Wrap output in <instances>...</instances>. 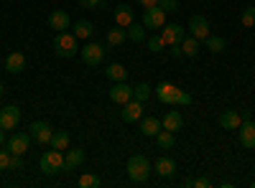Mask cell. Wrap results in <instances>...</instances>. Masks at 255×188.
I'll use <instances>...</instances> for the list:
<instances>
[{
  "label": "cell",
  "instance_id": "obj_41",
  "mask_svg": "<svg viewBox=\"0 0 255 188\" xmlns=\"http://www.w3.org/2000/svg\"><path fill=\"white\" fill-rule=\"evenodd\" d=\"M168 49H171V56H174V59H179V56H184V51H181V46H168Z\"/></svg>",
  "mask_w": 255,
  "mask_h": 188
},
{
  "label": "cell",
  "instance_id": "obj_13",
  "mask_svg": "<svg viewBox=\"0 0 255 188\" xmlns=\"http://www.w3.org/2000/svg\"><path fill=\"white\" fill-rule=\"evenodd\" d=\"M123 107H125V110L120 112V117H123L125 122H135V120H140V117H143V102H140V99H135V97H133L130 102H125Z\"/></svg>",
  "mask_w": 255,
  "mask_h": 188
},
{
  "label": "cell",
  "instance_id": "obj_40",
  "mask_svg": "<svg viewBox=\"0 0 255 188\" xmlns=\"http://www.w3.org/2000/svg\"><path fill=\"white\" fill-rule=\"evenodd\" d=\"M138 3H140L143 8H153V5H158V0H138Z\"/></svg>",
  "mask_w": 255,
  "mask_h": 188
},
{
  "label": "cell",
  "instance_id": "obj_7",
  "mask_svg": "<svg viewBox=\"0 0 255 188\" xmlns=\"http://www.w3.org/2000/svg\"><path fill=\"white\" fill-rule=\"evenodd\" d=\"M79 56L87 66H100L102 56H105V49H102V44H87V46L79 49Z\"/></svg>",
  "mask_w": 255,
  "mask_h": 188
},
{
  "label": "cell",
  "instance_id": "obj_1",
  "mask_svg": "<svg viewBox=\"0 0 255 188\" xmlns=\"http://www.w3.org/2000/svg\"><path fill=\"white\" fill-rule=\"evenodd\" d=\"M153 92L163 104H168V107H189V104L194 102L191 94H186L184 89H179L174 84H168V81H161L158 87H153Z\"/></svg>",
  "mask_w": 255,
  "mask_h": 188
},
{
  "label": "cell",
  "instance_id": "obj_43",
  "mask_svg": "<svg viewBox=\"0 0 255 188\" xmlns=\"http://www.w3.org/2000/svg\"><path fill=\"white\" fill-rule=\"evenodd\" d=\"M0 94H3V84H0Z\"/></svg>",
  "mask_w": 255,
  "mask_h": 188
},
{
  "label": "cell",
  "instance_id": "obj_42",
  "mask_svg": "<svg viewBox=\"0 0 255 188\" xmlns=\"http://www.w3.org/2000/svg\"><path fill=\"white\" fill-rule=\"evenodd\" d=\"M5 142V132H3V127H0V145Z\"/></svg>",
  "mask_w": 255,
  "mask_h": 188
},
{
  "label": "cell",
  "instance_id": "obj_21",
  "mask_svg": "<svg viewBox=\"0 0 255 188\" xmlns=\"http://www.w3.org/2000/svg\"><path fill=\"white\" fill-rule=\"evenodd\" d=\"M161 130H163L161 120H156V117H143V120H140V132H143L145 137H156Z\"/></svg>",
  "mask_w": 255,
  "mask_h": 188
},
{
  "label": "cell",
  "instance_id": "obj_14",
  "mask_svg": "<svg viewBox=\"0 0 255 188\" xmlns=\"http://www.w3.org/2000/svg\"><path fill=\"white\" fill-rule=\"evenodd\" d=\"M110 99L115 104H125V102H130L133 99V87H128L125 81H115L113 89H110Z\"/></svg>",
  "mask_w": 255,
  "mask_h": 188
},
{
  "label": "cell",
  "instance_id": "obj_29",
  "mask_svg": "<svg viewBox=\"0 0 255 188\" xmlns=\"http://www.w3.org/2000/svg\"><path fill=\"white\" fill-rule=\"evenodd\" d=\"M77 38H90L95 33V26L90 23V20H79V23H74V31H72Z\"/></svg>",
  "mask_w": 255,
  "mask_h": 188
},
{
  "label": "cell",
  "instance_id": "obj_27",
  "mask_svg": "<svg viewBox=\"0 0 255 188\" xmlns=\"http://www.w3.org/2000/svg\"><path fill=\"white\" fill-rule=\"evenodd\" d=\"M105 74H108V79H113V81H125L128 79V69L123 64H110L108 69H105Z\"/></svg>",
  "mask_w": 255,
  "mask_h": 188
},
{
  "label": "cell",
  "instance_id": "obj_4",
  "mask_svg": "<svg viewBox=\"0 0 255 188\" xmlns=\"http://www.w3.org/2000/svg\"><path fill=\"white\" fill-rule=\"evenodd\" d=\"M54 49H56V54L64 56V59L77 56V54H79V49H77V36L69 33V31H59L56 38H54Z\"/></svg>",
  "mask_w": 255,
  "mask_h": 188
},
{
  "label": "cell",
  "instance_id": "obj_22",
  "mask_svg": "<svg viewBox=\"0 0 255 188\" xmlns=\"http://www.w3.org/2000/svg\"><path fill=\"white\" fill-rule=\"evenodd\" d=\"M133 20H135V15H133V10L128 8V5H118V8H115V23H118V26L128 28Z\"/></svg>",
  "mask_w": 255,
  "mask_h": 188
},
{
  "label": "cell",
  "instance_id": "obj_12",
  "mask_svg": "<svg viewBox=\"0 0 255 188\" xmlns=\"http://www.w3.org/2000/svg\"><path fill=\"white\" fill-rule=\"evenodd\" d=\"M189 36L204 41V38L209 36V20H207L204 15H194V18L189 20Z\"/></svg>",
  "mask_w": 255,
  "mask_h": 188
},
{
  "label": "cell",
  "instance_id": "obj_26",
  "mask_svg": "<svg viewBox=\"0 0 255 188\" xmlns=\"http://www.w3.org/2000/svg\"><path fill=\"white\" fill-rule=\"evenodd\" d=\"M125 31H128V38H130V41H135V44L145 41V26H143V23H135V20H133V23L128 26Z\"/></svg>",
  "mask_w": 255,
  "mask_h": 188
},
{
  "label": "cell",
  "instance_id": "obj_19",
  "mask_svg": "<svg viewBox=\"0 0 255 188\" xmlns=\"http://www.w3.org/2000/svg\"><path fill=\"white\" fill-rule=\"evenodd\" d=\"M153 171H156L158 176H163V178H171V176H174V171H176V163H174V158L161 155V158L153 163Z\"/></svg>",
  "mask_w": 255,
  "mask_h": 188
},
{
  "label": "cell",
  "instance_id": "obj_37",
  "mask_svg": "<svg viewBox=\"0 0 255 188\" xmlns=\"http://www.w3.org/2000/svg\"><path fill=\"white\" fill-rule=\"evenodd\" d=\"M8 168H10V153L0 150V171H8Z\"/></svg>",
  "mask_w": 255,
  "mask_h": 188
},
{
  "label": "cell",
  "instance_id": "obj_24",
  "mask_svg": "<svg viewBox=\"0 0 255 188\" xmlns=\"http://www.w3.org/2000/svg\"><path fill=\"white\" fill-rule=\"evenodd\" d=\"M51 148H56V150H67L69 148V132L67 130H56L54 135H51Z\"/></svg>",
  "mask_w": 255,
  "mask_h": 188
},
{
  "label": "cell",
  "instance_id": "obj_16",
  "mask_svg": "<svg viewBox=\"0 0 255 188\" xmlns=\"http://www.w3.org/2000/svg\"><path fill=\"white\" fill-rule=\"evenodd\" d=\"M84 160H87V153H84L82 148H72V150H67V155H64V165H67V171L79 168V165H84Z\"/></svg>",
  "mask_w": 255,
  "mask_h": 188
},
{
  "label": "cell",
  "instance_id": "obj_3",
  "mask_svg": "<svg viewBox=\"0 0 255 188\" xmlns=\"http://www.w3.org/2000/svg\"><path fill=\"white\" fill-rule=\"evenodd\" d=\"M38 165H41V171H44L46 176H56V173H61L64 168H67V165H64V150L51 148L49 153L41 155Z\"/></svg>",
  "mask_w": 255,
  "mask_h": 188
},
{
  "label": "cell",
  "instance_id": "obj_38",
  "mask_svg": "<svg viewBox=\"0 0 255 188\" xmlns=\"http://www.w3.org/2000/svg\"><path fill=\"white\" fill-rule=\"evenodd\" d=\"M82 8H105V0H79Z\"/></svg>",
  "mask_w": 255,
  "mask_h": 188
},
{
  "label": "cell",
  "instance_id": "obj_15",
  "mask_svg": "<svg viewBox=\"0 0 255 188\" xmlns=\"http://www.w3.org/2000/svg\"><path fill=\"white\" fill-rule=\"evenodd\" d=\"M49 26L59 33V31H67V28H72V18H69V13L67 10H51L49 13Z\"/></svg>",
  "mask_w": 255,
  "mask_h": 188
},
{
  "label": "cell",
  "instance_id": "obj_23",
  "mask_svg": "<svg viewBox=\"0 0 255 188\" xmlns=\"http://www.w3.org/2000/svg\"><path fill=\"white\" fill-rule=\"evenodd\" d=\"M199 44L202 41L199 38H194V36H184V41H181V51H184V56H197L199 54Z\"/></svg>",
  "mask_w": 255,
  "mask_h": 188
},
{
  "label": "cell",
  "instance_id": "obj_18",
  "mask_svg": "<svg viewBox=\"0 0 255 188\" xmlns=\"http://www.w3.org/2000/svg\"><path fill=\"white\" fill-rule=\"evenodd\" d=\"M220 125H222V130H238L243 125V115L235 112V110H225L220 115Z\"/></svg>",
  "mask_w": 255,
  "mask_h": 188
},
{
  "label": "cell",
  "instance_id": "obj_32",
  "mask_svg": "<svg viewBox=\"0 0 255 188\" xmlns=\"http://www.w3.org/2000/svg\"><path fill=\"white\" fill-rule=\"evenodd\" d=\"M151 94H153V87H148V84H138V87H133V97L140 99V102H145Z\"/></svg>",
  "mask_w": 255,
  "mask_h": 188
},
{
  "label": "cell",
  "instance_id": "obj_31",
  "mask_svg": "<svg viewBox=\"0 0 255 188\" xmlns=\"http://www.w3.org/2000/svg\"><path fill=\"white\" fill-rule=\"evenodd\" d=\"M79 186H82V188H100V186H102V181H100V176L84 173V176L79 178Z\"/></svg>",
  "mask_w": 255,
  "mask_h": 188
},
{
  "label": "cell",
  "instance_id": "obj_10",
  "mask_svg": "<svg viewBox=\"0 0 255 188\" xmlns=\"http://www.w3.org/2000/svg\"><path fill=\"white\" fill-rule=\"evenodd\" d=\"M238 132H240V145H243V148L255 150V122L253 120H243Z\"/></svg>",
  "mask_w": 255,
  "mask_h": 188
},
{
  "label": "cell",
  "instance_id": "obj_8",
  "mask_svg": "<svg viewBox=\"0 0 255 188\" xmlns=\"http://www.w3.org/2000/svg\"><path fill=\"white\" fill-rule=\"evenodd\" d=\"M184 36H186V28L179 26V23H168V26L161 28V38H163L166 46H179L184 41Z\"/></svg>",
  "mask_w": 255,
  "mask_h": 188
},
{
  "label": "cell",
  "instance_id": "obj_11",
  "mask_svg": "<svg viewBox=\"0 0 255 188\" xmlns=\"http://www.w3.org/2000/svg\"><path fill=\"white\" fill-rule=\"evenodd\" d=\"M28 132H31V137H33L36 142H41V145L51 142V135H54V130L49 127L46 122H31V125H28Z\"/></svg>",
  "mask_w": 255,
  "mask_h": 188
},
{
  "label": "cell",
  "instance_id": "obj_2",
  "mask_svg": "<svg viewBox=\"0 0 255 188\" xmlns=\"http://www.w3.org/2000/svg\"><path fill=\"white\" fill-rule=\"evenodd\" d=\"M151 171L153 168H151V163H148L145 155H130V160H128V178L133 183H145Z\"/></svg>",
  "mask_w": 255,
  "mask_h": 188
},
{
  "label": "cell",
  "instance_id": "obj_33",
  "mask_svg": "<svg viewBox=\"0 0 255 188\" xmlns=\"http://www.w3.org/2000/svg\"><path fill=\"white\" fill-rule=\"evenodd\" d=\"M240 20H243L245 28H253V26H255V8H245L243 15H240Z\"/></svg>",
  "mask_w": 255,
  "mask_h": 188
},
{
  "label": "cell",
  "instance_id": "obj_5",
  "mask_svg": "<svg viewBox=\"0 0 255 188\" xmlns=\"http://www.w3.org/2000/svg\"><path fill=\"white\" fill-rule=\"evenodd\" d=\"M143 26H145L148 31H158V28H163V26H166V10L158 8V5L145 8V13H143Z\"/></svg>",
  "mask_w": 255,
  "mask_h": 188
},
{
  "label": "cell",
  "instance_id": "obj_20",
  "mask_svg": "<svg viewBox=\"0 0 255 188\" xmlns=\"http://www.w3.org/2000/svg\"><path fill=\"white\" fill-rule=\"evenodd\" d=\"M161 125H163V130L176 132V130H181V127H184V117H181V112H179V110H168V112H166V117L161 120Z\"/></svg>",
  "mask_w": 255,
  "mask_h": 188
},
{
  "label": "cell",
  "instance_id": "obj_6",
  "mask_svg": "<svg viewBox=\"0 0 255 188\" xmlns=\"http://www.w3.org/2000/svg\"><path fill=\"white\" fill-rule=\"evenodd\" d=\"M31 140H33L31 132H13V135L8 137V142H5V150L13 153V155H23V153L28 150Z\"/></svg>",
  "mask_w": 255,
  "mask_h": 188
},
{
  "label": "cell",
  "instance_id": "obj_39",
  "mask_svg": "<svg viewBox=\"0 0 255 188\" xmlns=\"http://www.w3.org/2000/svg\"><path fill=\"white\" fill-rule=\"evenodd\" d=\"M194 188H209V178H194Z\"/></svg>",
  "mask_w": 255,
  "mask_h": 188
},
{
  "label": "cell",
  "instance_id": "obj_28",
  "mask_svg": "<svg viewBox=\"0 0 255 188\" xmlns=\"http://www.w3.org/2000/svg\"><path fill=\"white\" fill-rule=\"evenodd\" d=\"M204 41H207V49H209L212 54H222V51L227 49V41H225L222 36H207Z\"/></svg>",
  "mask_w": 255,
  "mask_h": 188
},
{
  "label": "cell",
  "instance_id": "obj_34",
  "mask_svg": "<svg viewBox=\"0 0 255 188\" xmlns=\"http://www.w3.org/2000/svg\"><path fill=\"white\" fill-rule=\"evenodd\" d=\"M163 38L161 36H148V49H151L153 54H158V51H163Z\"/></svg>",
  "mask_w": 255,
  "mask_h": 188
},
{
  "label": "cell",
  "instance_id": "obj_35",
  "mask_svg": "<svg viewBox=\"0 0 255 188\" xmlns=\"http://www.w3.org/2000/svg\"><path fill=\"white\" fill-rule=\"evenodd\" d=\"M158 8H163L166 13H174V10H179V3L176 0H158Z\"/></svg>",
  "mask_w": 255,
  "mask_h": 188
},
{
  "label": "cell",
  "instance_id": "obj_36",
  "mask_svg": "<svg viewBox=\"0 0 255 188\" xmlns=\"http://www.w3.org/2000/svg\"><path fill=\"white\" fill-rule=\"evenodd\" d=\"M8 171H23V155H13L10 153V168Z\"/></svg>",
  "mask_w": 255,
  "mask_h": 188
},
{
  "label": "cell",
  "instance_id": "obj_30",
  "mask_svg": "<svg viewBox=\"0 0 255 188\" xmlns=\"http://www.w3.org/2000/svg\"><path fill=\"white\" fill-rule=\"evenodd\" d=\"M125 38H128V31H125L123 26H118V28H110V31H108V44H110V46H120Z\"/></svg>",
  "mask_w": 255,
  "mask_h": 188
},
{
  "label": "cell",
  "instance_id": "obj_9",
  "mask_svg": "<svg viewBox=\"0 0 255 188\" xmlns=\"http://www.w3.org/2000/svg\"><path fill=\"white\" fill-rule=\"evenodd\" d=\"M18 122H20V110L15 104H8V107L0 110V127L3 130H13Z\"/></svg>",
  "mask_w": 255,
  "mask_h": 188
},
{
  "label": "cell",
  "instance_id": "obj_25",
  "mask_svg": "<svg viewBox=\"0 0 255 188\" xmlns=\"http://www.w3.org/2000/svg\"><path fill=\"white\" fill-rule=\"evenodd\" d=\"M156 142H158L161 150H168V148H174V145H176V137H174L171 130H161V132L156 135Z\"/></svg>",
  "mask_w": 255,
  "mask_h": 188
},
{
  "label": "cell",
  "instance_id": "obj_17",
  "mask_svg": "<svg viewBox=\"0 0 255 188\" xmlns=\"http://www.w3.org/2000/svg\"><path fill=\"white\" fill-rule=\"evenodd\" d=\"M5 69L10 71V74H20L26 69V56L20 54V51H10L8 56H5Z\"/></svg>",
  "mask_w": 255,
  "mask_h": 188
}]
</instances>
